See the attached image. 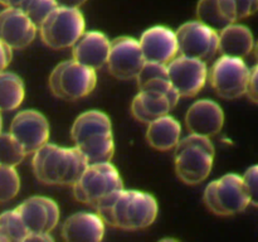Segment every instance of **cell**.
Instances as JSON below:
<instances>
[{"mask_svg": "<svg viewBox=\"0 0 258 242\" xmlns=\"http://www.w3.org/2000/svg\"><path fill=\"white\" fill-rule=\"evenodd\" d=\"M3 130V121H2V115H0V133Z\"/></svg>", "mask_w": 258, "mask_h": 242, "instance_id": "d590c367", "label": "cell"}, {"mask_svg": "<svg viewBox=\"0 0 258 242\" xmlns=\"http://www.w3.org/2000/svg\"><path fill=\"white\" fill-rule=\"evenodd\" d=\"M251 68L242 58L222 55L214 62L208 73L209 82L218 96L234 100L246 93Z\"/></svg>", "mask_w": 258, "mask_h": 242, "instance_id": "9c48e42d", "label": "cell"}, {"mask_svg": "<svg viewBox=\"0 0 258 242\" xmlns=\"http://www.w3.org/2000/svg\"><path fill=\"white\" fill-rule=\"evenodd\" d=\"M13 58V49L0 40V72L7 70Z\"/></svg>", "mask_w": 258, "mask_h": 242, "instance_id": "1f68e13d", "label": "cell"}, {"mask_svg": "<svg viewBox=\"0 0 258 242\" xmlns=\"http://www.w3.org/2000/svg\"><path fill=\"white\" fill-rule=\"evenodd\" d=\"M37 241V242H52L53 237L49 233H28L24 242Z\"/></svg>", "mask_w": 258, "mask_h": 242, "instance_id": "d6a6232c", "label": "cell"}, {"mask_svg": "<svg viewBox=\"0 0 258 242\" xmlns=\"http://www.w3.org/2000/svg\"><path fill=\"white\" fill-rule=\"evenodd\" d=\"M54 8H57L54 0H22L19 5V9L37 25V28Z\"/></svg>", "mask_w": 258, "mask_h": 242, "instance_id": "83f0119b", "label": "cell"}, {"mask_svg": "<svg viewBox=\"0 0 258 242\" xmlns=\"http://www.w3.org/2000/svg\"><path fill=\"white\" fill-rule=\"evenodd\" d=\"M111 40L98 30L85 32L72 45V57L81 65L97 71L107 63Z\"/></svg>", "mask_w": 258, "mask_h": 242, "instance_id": "ac0fdd59", "label": "cell"}, {"mask_svg": "<svg viewBox=\"0 0 258 242\" xmlns=\"http://www.w3.org/2000/svg\"><path fill=\"white\" fill-rule=\"evenodd\" d=\"M197 17L199 22L219 32L227 25L232 24L222 14L218 0H199L197 5Z\"/></svg>", "mask_w": 258, "mask_h": 242, "instance_id": "d4e9b609", "label": "cell"}, {"mask_svg": "<svg viewBox=\"0 0 258 242\" xmlns=\"http://www.w3.org/2000/svg\"><path fill=\"white\" fill-rule=\"evenodd\" d=\"M95 209L105 224L126 231H138L155 222L159 206L156 199L146 192L122 188Z\"/></svg>", "mask_w": 258, "mask_h": 242, "instance_id": "6da1fadb", "label": "cell"}, {"mask_svg": "<svg viewBox=\"0 0 258 242\" xmlns=\"http://www.w3.org/2000/svg\"><path fill=\"white\" fill-rule=\"evenodd\" d=\"M22 0H0V4L5 8H19Z\"/></svg>", "mask_w": 258, "mask_h": 242, "instance_id": "e575fe53", "label": "cell"}, {"mask_svg": "<svg viewBox=\"0 0 258 242\" xmlns=\"http://www.w3.org/2000/svg\"><path fill=\"white\" fill-rule=\"evenodd\" d=\"M181 126L169 113L148 124L146 140L154 149L160 151L171 150L180 140Z\"/></svg>", "mask_w": 258, "mask_h": 242, "instance_id": "7402d4cb", "label": "cell"}, {"mask_svg": "<svg viewBox=\"0 0 258 242\" xmlns=\"http://www.w3.org/2000/svg\"><path fill=\"white\" fill-rule=\"evenodd\" d=\"M17 211L29 233H50L59 221V207L47 197H30Z\"/></svg>", "mask_w": 258, "mask_h": 242, "instance_id": "5bb4252c", "label": "cell"}, {"mask_svg": "<svg viewBox=\"0 0 258 242\" xmlns=\"http://www.w3.org/2000/svg\"><path fill=\"white\" fill-rule=\"evenodd\" d=\"M9 133L29 155L49 140V123L37 110L19 111L10 124Z\"/></svg>", "mask_w": 258, "mask_h": 242, "instance_id": "7c38bea8", "label": "cell"}, {"mask_svg": "<svg viewBox=\"0 0 258 242\" xmlns=\"http://www.w3.org/2000/svg\"><path fill=\"white\" fill-rule=\"evenodd\" d=\"M174 149L176 175L183 183L196 186L208 178L214 161V146L209 138L190 134Z\"/></svg>", "mask_w": 258, "mask_h": 242, "instance_id": "277c9868", "label": "cell"}, {"mask_svg": "<svg viewBox=\"0 0 258 242\" xmlns=\"http://www.w3.org/2000/svg\"><path fill=\"white\" fill-rule=\"evenodd\" d=\"M37 32V25L19 8H5L0 12V40L12 49L27 48Z\"/></svg>", "mask_w": 258, "mask_h": 242, "instance_id": "9a60e30c", "label": "cell"}, {"mask_svg": "<svg viewBox=\"0 0 258 242\" xmlns=\"http://www.w3.org/2000/svg\"><path fill=\"white\" fill-rule=\"evenodd\" d=\"M206 206L218 216H233L241 213L251 204L243 179L234 173L226 174L211 182L204 189Z\"/></svg>", "mask_w": 258, "mask_h": 242, "instance_id": "ba28073f", "label": "cell"}, {"mask_svg": "<svg viewBox=\"0 0 258 242\" xmlns=\"http://www.w3.org/2000/svg\"><path fill=\"white\" fill-rule=\"evenodd\" d=\"M33 171L47 186H72L80 179L88 163L76 146L63 148L44 144L33 153Z\"/></svg>", "mask_w": 258, "mask_h": 242, "instance_id": "7a4b0ae2", "label": "cell"}, {"mask_svg": "<svg viewBox=\"0 0 258 242\" xmlns=\"http://www.w3.org/2000/svg\"><path fill=\"white\" fill-rule=\"evenodd\" d=\"M73 194L81 203L96 208L98 204L123 188L120 173L111 161L88 164L75 184Z\"/></svg>", "mask_w": 258, "mask_h": 242, "instance_id": "5b68a950", "label": "cell"}, {"mask_svg": "<svg viewBox=\"0 0 258 242\" xmlns=\"http://www.w3.org/2000/svg\"><path fill=\"white\" fill-rule=\"evenodd\" d=\"M178 54L207 62L218 52V32L199 20L184 23L175 32Z\"/></svg>", "mask_w": 258, "mask_h": 242, "instance_id": "30bf717a", "label": "cell"}, {"mask_svg": "<svg viewBox=\"0 0 258 242\" xmlns=\"http://www.w3.org/2000/svg\"><path fill=\"white\" fill-rule=\"evenodd\" d=\"M20 189V178L15 166L0 164V204L12 201Z\"/></svg>", "mask_w": 258, "mask_h": 242, "instance_id": "4316f807", "label": "cell"}, {"mask_svg": "<svg viewBox=\"0 0 258 242\" xmlns=\"http://www.w3.org/2000/svg\"><path fill=\"white\" fill-rule=\"evenodd\" d=\"M257 174H258V166L252 165L251 168H248L246 170V173L242 175L243 179L244 187H246L247 192H248V196L251 198V204L257 206Z\"/></svg>", "mask_w": 258, "mask_h": 242, "instance_id": "f1b7e54d", "label": "cell"}, {"mask_svg": "<svg viewBox=\"0 0 258 242\" xmlns=\"http://www.w3.org/2000/svg\"><path fill=\"white\" fill-rule=\"evenodd\" d=\"M254 47L253 34L244 25L232 23L218 32V52L222 55L244 59Z\"/></svg>", "mask_w": 258, "mask_h": 242, "instance_id": "ffe728a7", "label": "cell"}, {"mask_svg": "<svg viewBox=\"0 0 258 242\" xmlns=\"http://www.w3.org/2000/svg\"><path fill=\"white\" fill-rule=\"evenodd\" d=\"M141 52L146 62L168 65L178 55L175 32L163 25L149 28L139 39Z\"/></svg>", "mask_w": 258, "mask_h": 242, "instance_id": "2e32d148", "label": "cell"}, {"mask_svg": "<svg viewBox=\"0 0 258 242\" xmlns=\"http://www.w3.org/2000/svg\"><path fill=\"white\" fill-rule=\"evenodd\" d=\"M27 156L24 149L10 133H0V164L17 166Z\"/></svg>", "mask_w": 258, "mask_h": 242, "instance_id": "484cf974", "label": "cell"}, {"mask_svg": "<svg viewBox=\"0 0 258 242\" xmlns=\"http://www.w3.org/2000/svg\"><path fill=\"white\" fill-rule=\"evenodd\" d=\"M106 224L97 213L77 212L62 224V237L70 242H100L105 236Z\"/></svg>", "mask_w": 258, "mask_h": 242, "instance_id": "d6986e66", "label": "cell"}, {"mask_svg": "<svg viewBox=\"0 0 258 242\" xmlns=\"http://www.w3.org/2000/svg\"><path fill=\"white\" fill-rule=\"evenodd\" d=\"M48 85L55 97L76 101L86 97L95 90L97 73L75 59L63 60L52 71Z\"/></svg>", "mask_w": 258, "mask_h": 242, "instance_id": "52a82bcc", "label": "cell"}, {"mask_svg": "<svg viewBox=\"0 0 258 242\" xmlns=\"http://www.w3.org/2000/svg\"><path fill=\"white\" fill-rule=\"evenodd\" d=\"M223 124V110L213 100L196 101L186 111L185 125L190 134L211 138L222 130Z\"/></svg>", "mask_w": 258, "mask_h": 242, "instance_id": "e0dca14e", "label": "cell"}, {"mask_svg": "<svg viewBox=\"0 0 258 242\" xmlns=\"http://www.w3.org/2000/svg\"><path fill=\"white\" fill-rule=\"evenodd\" d=\"M173 108L168 96L158 91L143 90L134 97L131 112L134 117L143 124H149L155 118L169 113Z\"/></svg>", "mask_w": 258, "mask_h": 242, "instance_id": "44dd1931", "label": "cell"}, {"mask_svg": "<svg viewBox=\"0 0 258 242\" xmlns=\"http://www.w3.org/2000/svg\"><path fill=\"white\" fill-rule=\"evenodd\" d=\"M57 7H63V8H77L80 9V7H82L87 0H54Z\"/></svg>", "mask_w": 258, "mask_h": 242, "instance_id": "836d02e7", "label": "cell"}, {"mask_svg": "<svg viewBox=\"0 0 258 242\" xmlns=\"http://www.w3.org/2000/svg\"><path fill=\"white\" fill-rule=\"evenodd\" d=\"M236 10L237 22L253 15L258 9V0H232Z\"/></svg>", "mask_w": 258, "mask_h": 242, "instance_id": "f546056e", "label": "cell"}, {"mask_svg": "<svg viewBox=\"0 0 258 242\" xmlns=\"http://www.w3.org/2000/svg\"><path fill=\"white\" fill-rule=\"evenodd\" d=\"M25 96L24 82L17 73L0 72V112L17 110Z\"/></svg>", "mask_w": 258, "mask_h": 242, "instance_id": "603a6c76", "label": "cell"}, {"mask_svg": "<svg viewBox=\"0 0 258 242\" xmlns=\"http://www.w3.org/2000/svg\"><path fill=\"white\" fill-rule=\"evenodd\" d=\"M257 71L258 67L257 66H253L251 68V73H249V78H248V83H247V88H246V93L247 97L252 101L253 103L258 102V90H257Z\"/></svg>", "mask_w": 258, "mask_h": 242, "instance_id": "4dcf8cb0", "label": "cell"}, {"mask_svg": "<svg viewBox=\"0 0 258 242\" xmlns=\"http://www.w3.org/2000/svg\"><path fill=\"white\" fill-rule=\"evenodd\" d=\"M139 40L133 37H118L111 40L107 67L118 80H134L145 63Z\"/></svg>", "mask_w": 258, "mask_h": 242, "instance_id": "4fadbf2b", "label": "cell"}, {"mask_svg": "<svg viewBox=\"0 0 258 242\" xmlns=\"http://www.w3.org/2000/svg\"><path fill=\"white\" fill-rule=\"evenodd\" d=\"M28 233L17 208L0 214V234L4 242H24Z\"/></svg>", "mask_w": 258, "mask_h": 242, "instance_id": "cb8c5ba5", "label": "cell"}, {"mask_svg": "<svg viewBox=\"0 0 258 242\" xmlns=\"http://www.w3.org/2000/svg\"><path fill=\"white\" fill-rule=\"evenodd\" d=\"M38 30L45 45L52 49H66L85 33V17L77 8L57 7L40 23Z\"/></svg>", "mask_w": 258, "mask_h": 242, "instance_id": "8992f818", "label": "cell"}, {"mask_svg": "<svg viewBox=\"0 0 258 242\" xmlns=\"http://www.w3.org/2000/svg\"><path fill=\"white\" fill-rule=\"evenodd\" d=\"M71 136L88 164L111 161L115 153L111 120L105 112L90 110L73 123Z\"/></svg>", "mask_w": 258, "mask_h": 242, "instance_id": "3957f363", "label": "cell"}, {"mask_svg": "<svg viewBox=\"0 0 258 242\" xmlns=\"http://www.w3.org/2000/svg\"><path fill=\"white\" fill-rule=\"evenodd\" d=\"M169 81L180 97H194L206 86L208 67L204 60L176 55L166 65Z\"/></svg>", "mask_w": 258, "mask_h": 242, "instance_id": "8fae6325", "label": "cell"}]
</instances>
